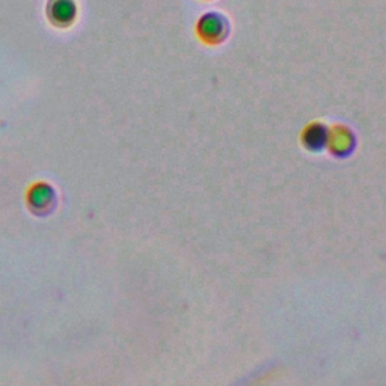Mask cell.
<instances>
[{
	"instance_id": "cell-1",
	"label": "cell",
	"mask_w": 386,
	"mask_h": 386,
	"mask_svg": "<svg viewBox=\"0 0 386 386\" xmlns=\"http://www.w3.org/2000/svg\"><path fill=\"white\" fill-rule=\"evenodd\" d=\"M328 148L336 157H347L355 150V136L344 126H335L329 130Z\"/></svg>"
},
{
	"instance_id": "cell-2",
	"label": "cell",
	"mask_w": 386,
	"mask_h": 386,
	"mask_svg": "<svg viewBox=\"0 0 386 386\" xmlns=\"http://www.w3.org/2000/svg\"><path fill=\"white\" fill-rule=\"evenodd\" d=\"M328 139L329 130L321 123L308 124L300 135V140L304 143V147L312 153H319L328 148Z\"/></svg>"
},
{
	"instance_id": "cell-3",
	"label": "cell",
	"mask_w": 386,
	"mask_h": 386,
	"mask_svg": "<svg viewBox=\"0 0 386 386\" xmlns=\"http://www.w3.org/2000/svg\"><path fill=\"white\" fill-rule=\"evenodd\" d=\"M199 28H201V38L210 44L225 38V36H222L224 35V21L221 17H217L214 14L205 16L201 20Z\"/></svg>"
},
{
	"instance_id": "cell-4",
	"label": "cell",
	"mask_w": 386,
	"mask_h": 386,
	"mask_svg": "<svg viewBox=\"0 0 386 386\" xmlns=\"http://www.w3.org/2000/svg\"><path fill=\"white\" fill-rule=\"evenodd\" d=\"M75 4L71 0H56L52 5L50 14L56 23H68L75 18Z\"/></svg>"
}]
</instances>
